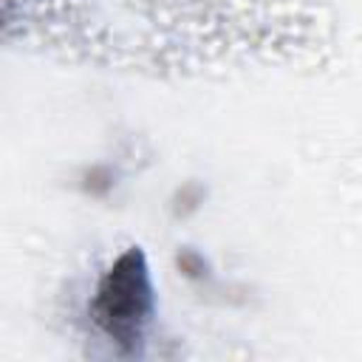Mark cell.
I'll use <instances>...</instances> for the list:
<instances>
[{
	"mask_svg": "<svg viewBox=\"0 0 362 362\" xmlns=\"http://www.w3.org/2000/svg\"><path fill=\"white\" fill-rule=\"evenodd\" d=\"M150 308H153V288H150L144 255L139 249H127L105 274L96 291L93 317L107 337H113L119 345L133 348L136 339L141 337Z\"/></svg>",
	"mask_w": 362,
	"mask_h": 362,
	"instance_id": "1",
	"label": "cell"
}]
</instances>
